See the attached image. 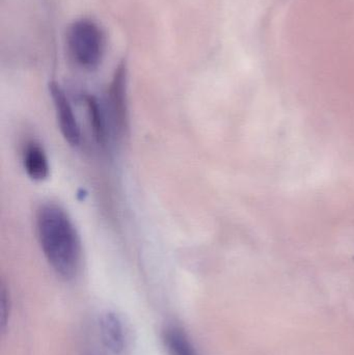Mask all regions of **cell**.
<instances>
[{
  "label": "cell",
  "instance_id": "obj_1",
  "mask_svg": "<svg viewBox=\"0 0 354 355\" xmlns=\"http://www.w3.org/2000/svg\"><path fill=\"white\" fill-rule=\"evenodd\" d=\"M39 245L50 266L60 277L71 279L80 268L81 241L68 213L53 202L42 205L35 215Z\"/></svg>",
  "mask_w": 354,
  "mask_h": 355
},
{
  "label": "cell",
  "instance_id": "obj_2",
  "mask_svg": "<svg viewBox=\"0 0 354 355\" xmlns=\"http://www.w3.org/2000/svg\"><path fill=\"white\" fill-rule=\"evenodd\" d=\"M105 39L101 28L94 21H75L68 31V47L75 62L85 69L93 70L101 62Z\"/></svg>",
  "mask_w": 354,
  "mask_h": 355
},
{
  "label": "cell",
  "instance_id": "obj_3",
  "mask_svg": "<svg viewBox=\"0 0 354 355\" xmlns=\"http://www.w3.org/2000/svg\"><path fill=\"white\" fill-rule=\"evenodd\" d=\"M127 69L123 62L116 68L108 91V105L114 131L124 135L128 129V105H127Z\"/></svg>",
  "mask_w": 354,
  "mask_h": 355
},
{
  "label": "cell",
  "instance_id": "obj_4",
  "mask_svg": "<svg viewBox=\"0 0 354 355\" xmlns=\"http://www.w3.org/2000/svg\"><path fill=\"white\" fill-rule=\"evenodd\" d=\"M49 89L52 100H53L60 132L71 146L77 147L80 145L81 141L80 127L77 122L70 101H69L64 89L57 83H50Z\"/></svg>",
  "mask_w": 354,
  "mask_h": 355
},
{
  "label": "cell",
  "instance_id": "obj_5",
  "mask_svg": "<svg viewBox=\"0 0 354 355\" xmlns=\"http://www.w3.org/2000/svg\"><path fill=\"white\" fill-rule=\"evenodd\" d=\"M25 172L35 181H43L49 176L50 168L43 147L37 141H29L23 151Z\"/></svg>",
  "mask_w": 354,
  "mask_h": 355
},
{
  "label": "cell",
  "instance_id": "obj_6",
  "mask_svg": "<svg viewBox=\"0 0 354 355\" xmlns=\"http://www.w3.org/2000/svg\"><path fill=\"white\" fill-rule=\"evenodd\" d=\"M102 341L114 354H120L125 347L124 329L122 321L114 313L107 312L100 318Z\"/></svg>",
  "mask_w": 354,
  "mask_h": 355
},
{
  "label": "cell",
  "instance_id": "obj_7",
  "mask_svg": "<svg viewBox=\"0 0 354 355\" xmlns=\"http://www.w3.org/2000/svg\"><path fill=\"white\" fill-rule=\"evenodd\" d=\"M162 340L168 355H199L184 329L178 325H168Z\"/></svg>",
  "mask_w": 354,
  "mask_h": 355
},
{
  "label": "cell",
  "instance_id": "obj_8",
  "mask_svg": "<svg viewBox=\"0 0 354 355\" xmlns=\"http://www.w3.org/2000/svg\"><path fill=\"white\" fill-rule=\"evenodd\" d=\"M85 103H87L89 122H91L95 139H97L98 143L104 144L107 139V128H106L105 118H104L101 105L94 96H87Z\"/></svg>",
  "mask_w": 354,
  "mask_h": 355
},
{
  "label": "cell",
  "instance_id": "obj_9",
  "mask_svg": "<svg viewBox=\"0 0 354 355\" xmlns=\"http://www.w3.org/2000/svg\"><path fill=\"white\" fill-rule=\"evenodd\" d=\"M1 297H2V302H1V306H2V329H6V324H8V311L10 310V300H8V292H6V288H4V286H2V290H1Z\"/></svg>",
  "mask_w": 354,
  "mask_h": 355
}]
</instances>
